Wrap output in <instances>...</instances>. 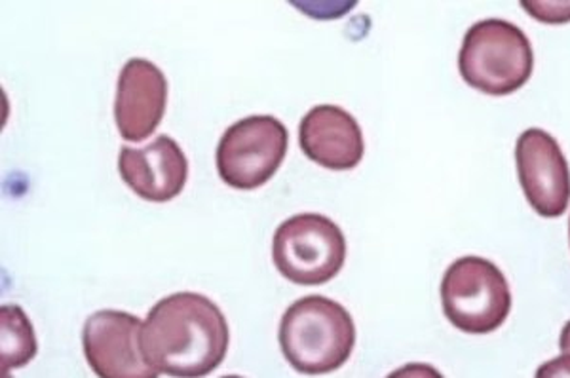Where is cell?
Masks as SVG:
<instances>
[{"instance_id":"12","label":"cell","mask_w":570,"mask_h":378,"mask_svg":"<svg viewBox=\"0 0 570 378\" xmlns=\"http://www.w3.org/2000/svg\"><path fill=\"white\" fill-rule=\"evenodd\" d=\"M39 352L33 324L16 305L0 308V375L10 377L13 369L27 366Z\"/></svg>"},{"instance_id":"5","label":"cell","mask_w":570,"mask_h":378,"mask_svg":"<svg viewBox=\"0 0 570 378\" xmlns=\"http://www.w3.org/2000/svg\"><path fill=\"white\" fill-rule=\"evenodd\" d=\"M346 240L337 222L301 213L282 222L273 240L274 267L297 286H324L341 272Z\"/></svg>"},{"instance_id":"8","label":"cell","mask_w":570,"mask_h":378,"mask_svg":"<svg viewBox=\"0 0 570 378\" xmlns=\"http://www.w3.org/2000/svg\"><path fill=\"white\" fill-rule=\"evenodd\" d=\"M142 321L134 314L99 310L86 320L85 356L91 371L101 378H155L158 372L142 358Z\"/></svg>"},{"instance_id":"2","label":"cell","mask_w":570,"mask_h":378,"mask_svg":"<svg viewBox=\"0 0 570 378\" xmlns=\"http://www.w3.org/2000/svg\"><path fill=\"white\" fill-rule=\"evenodd\" d=\"M278 337L289 366L318 377L338 371L348 361L356 345V326L337 300L311 295L285 310Z\"/></svg>"},{"instance_id":"9","label":"cell","mask_w":570,"mask_h":378,"mask_svg":"<svg viewBox=\"0 0 570 378\" xmlns=\"http://www.w3.org/2000/svg\"><path fill=\"white\" fill-rule=\"evenodd\" d=\"M168 103V80L147 59L134 58L122 67L115 98V122L126 141L141 143L163 122Z\"/></svg>"},{"instance_id":"7","label":"cell","mask_w":570,"mask_h":378,"mask_svg":"<svg viewBox=\"0 0 570 378\" xmlns=\"http://www.w3.org/2000/svg\"><path fill=\"white\" fill-rule=\"evenodd\" d=\"M515 163L523 195L538 216H563L570 203V168L556 138L540 128L523 131L515 143Z\"/></svg>"},{"instance_id":"3","label":"cell","mask_w":570,"mask_h":378,"mask_svg":"<svg viewBox=\"0 0 570 378\" xmlns=\"http://www.w3.org/2000/svg\"><path fill=\"white\" fill-rule=\"evenodd\" d=\"M534 53L527 34L504 20L473 23L462 40L459 71L473 90L504 98L531 79Z\"/></svg>"},{"instance_id":"14","label":"cell","mask_w":570,"mask_h":378,"mask_svg":"<svg viewBox=\"0 0 570 378\" xmlns=\"http://www.w3.org/2000/svg\"><path fill=\"white\" fill-rule=\"evenodd\" d=\"M559 350L561 358L551 359L546 366L540 367L537 377H570V321H567L559 337Z\"/></svg>"},{"instance_id":"6","label":"cell","mask_w":570,"mask_h":378,"mask_svg":"<svg viewBox=\"0 0 570 378\" xmlns=\"http://www.w3.org/2000/svg\"><path fill=\"white\" fill-rule=\"evenodd\" d=\"M289 133L278 118L255 115L230 126L217 145V171L236 190L268 183L284 162Z\"/></svg>"},{"instance_id":"10","label":"cell","mask_w":570,"mask_h":378,"mask_svg":"<svg viewBox=\"0 0 570 378\" xmlns=\"http://www.w3.org/2000/svg\"><path fill=\"white\" fill-rule=\"evenodd\" d=\"M118 171L139 198L164 203L181 195L188 177V160L177 141L160 136L142 149L122 147Z\"/></svg>"},{"instance_id":"15","label":"cell","mask_w":570,"mask_h":378,"mask_svg":"<svg viewBox=\"0 0 570 378\" xmlns=\"http://www.w3.org/2000/svg\"><path fill=\"white\" fill-rule=\"evenodd\" d=\"M569 232H570V225H569Z\"/></svg>"},{"instance_id":"13","label":"cell","mask_w":570,"mask_h":378,"mask_svg":"<svg viewBox=\"0 0 570 378\" xmlns=\"http://www.w3.org/2000/svg\"><path fill=\"white\" fill-rule=\"evenodd\" d=\"M521 7L531 13L532 18L548 26H561L570 21V2H532L523 0Z\"/></svg>"},{"instance_id":"1","label":"cell","mask_w":570,"mask_h":378,"mask_svg":"<svg viewBox=\"0 0 570 378\" xmlns=\"http://www.w3.org/2000/svg\"><path fill=\"white\" fill-rule=\"evenodd\" d=\"M139 342L147 366L158 375L208 377L227 358L230 329L214 300L183 291L150 308Z\"/></svg>"},{"instance_id":"4","label":"cell","mask_w":570,"mask_h":378,"mask_svg":"<svg viewBox=\"0 0 570 378\" xmlns=\"http://www.w3.org/2000/svg\"><path fill=\"white\" fill-rule=\"evenodd\" d=\"M443 314L459 331L487 335L512 310V291L494 262L468 255L454 261L441 281Z\"/></svg>"},{"instance_id":"11","label":"cell","mask_w":570,"mask_h":378,"mask_svg":"<svg viewBox=\"0 0 570 378\" xmlns=\"http://www.w3.org/2000/svg\"><path fill=\"white\" fill-rule=\"evenodd\" d=\"M298 145L306 158L325 170H354L362 162L363 133L356 118L337 105H318L298 126Z\"/></svg>"}]
</instances>
